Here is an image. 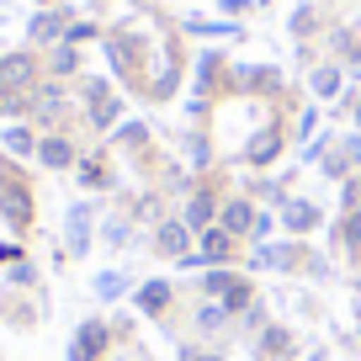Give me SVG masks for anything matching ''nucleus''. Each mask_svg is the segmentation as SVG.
I'll return each mask as SVG.
<instances>
[{"instance_id": "1", "label": "nucleus", "mask_w": 361, "mask_h": 361, "mask_svg": "<svg viewBox=\"0 0 361 361\" xmlns=\"http://www.w3.org/2000/svg\"><path fill=\"white\" fill-rule=\"evenodd\" d=\"M102 345H106V329H102V324H85V329L75 335V345H69V356H75V361H90Z\"/></svg>"}, {"instance_id": "2", "label": "nucleus", "mask_w": 361, "mask_h": 361, "mask_svg": "<svg viewBox=\"0 0 361 361\" xmlns=\"http://www.w3.org/2000/svg\"><path fill=\"white\" fill-rule=\"evenodd\" d=\"M165 303H170V287L165 282H149L144 293H138V308H144V314H159Z\"/></svg>"}, {"instance_id": "3", "label": "nucleus", "mask_w": 361, "mask_h": 361, "mask_svg": "<svg viewBox=\"0 0 361 361\" xmlns=\"http://www.w3.org/2000/svg\"><path fill=\"white\" fill-rule=\"evenodd\" d=\"M159 250H165V255H186V228L165 224V228H159Z\"/></svg>"}, {"instance_id": "4", "label": "nucleus", "mask_w": 361, "mask_h": 361, "mask_svg": "<svg viewBox=\"0 0 361 361\" xmlns=\"http://www.w3.org/2000/svg\"><path fill=\"white\" fill-rule=\"evenodd\" d=\"M37 154H43V165H69V154H75V149H69L64 138H48V144H37Z\"/></svg>"}, {"instance_id": "5", "label": "nucleus", "mask_w": 361, "mask_h": 361, "mask_svg": "<svg viewBox=\"0 0 361 361\" xmlns=\"http://www.w3.org/2000/svg\"><path fill=\"white\" fill-rule=\"evenodd\" d=\"M186 224H197V228H207V224H213V197H197V202L186 207Z\"/></svg>"}, {"instance_id": "6", "label": "nucleus", "mask_w": 361, "mask_h": 361, "mask_svg": "<svg viewBox=\"0 0 361 361\" xmlns=\"http://www.w3.org/2000/svg\"><path fill=\"white\" fill-rule=\"evenodd\" d=\"M314 207H308V202H293V207H287V228H314Z\"/></svg>"}, {"instance_id": "7", "label": "nucleus", "mask_w": 361, "mask_h": 361, "mask_svg": "<svg viewBox=\"0 0 361 361\" xmlns=\"http://www.w3.org/2000/svg\"><path fill=\"white\" fill-rule=\"evenodd\" d=\"M271 154H276V133H260L255 144H250V159H255V165H266Z\"/></svg>"}, {"instance_id": "8", "label": "nucleus", "mask_w": 361, "mask_h": 361, "mask_svg": "<svg viewBox=\"0 0 361 361\" xmlns=\"http://www.w3.org/2000/svg\"><path fill=\"white\" fill-rule=\"evenodd\" d=\"M0 75L11 80V85H22V80L32 75V64H27V59H6V64H0Z\"/></svg>"}, {"instance_id": "9", "label": "nucleus", "mask_w": 361, "mask_h": 361, "mask_svg": "<svg viewBox=\"0 0 361 361\" xmlns=\"http://www.w3.org/2000/svg\"><path fill=\"white\" fill-rule=\"evenodd\" d=\"M0 213L22 224V218H27V202H22V197H16V192H0Z\"/></svg>"}, {"instance_id": "10", "label": "nucleus", "mask_w": 361, "mask_h": 361, "mask_svg": "<svg viewBox=\"0 0 361 361\" xmlns=\"http://www.w3.org/2000/svg\"><path fill=\"white\" fill-rule=\"evenodd\" d=\"M314 90H319V96H335V90H340V75H335V69H319V75H314Z\"/></svg>"}, {"instance_id": "11", "label": "nucleus", "mask_w": 361, "mask_h": 361, "mask_svg": "<svg viewBox=\"0 0 361 361\" xmlns=\"http://www.w3.org/2000/svg\"><path fill=\"white\" fill-rule=\"evenodd\" d=\"M224 224H228V234L250 228V207H245V202H234V207H228V218H224Z\"/></svg>"}, {"instance_id": "12", "label": "nucleus", "mask_w": 361, "mask_h": 361, "mask_svg": "<svg viewBox=\"0 0 361 361\" xmlns=\"http://www.w3.org/2000/svg\"><path fill=\"white\" fill-rule=\"evenodd\" d=\"M224 314H228V308H224V303H207V308H202V314H197V324H207V329H218V324H224Z\"/></svg>"}, {"instance_id": "13", "label": "nucleus", "mask_w": 361, "mask_h": 361, "mask_svg": "<svg viewBox=\"0 0 361 361\" xmlns=\"http://www.w3.org/2000/svg\"><path fill=\"white\" fill-rule=\"evenodd\" d=\"M96 293H102V298H117V293H123V276H117V271H106L102 282H96Z\"/></svg>"}, {"instance_id": "14", "label": "nucleus", "mask_w": 361, "mask_h": 361, "mask_svg": "<svg viewBox=\"0 0 361 361\" xmlns=\"http://www.w3.org/2000/svg\"><path fill=\"white\" fill-rule=\"evenodd\" d=\"M6 144H11L16 154H27V149H32V133H22V128H11V133H6Z\"/></svg>"}, {"instance_id": "15", "label": "nucleus", "mask_w": 361, "mask_h": 361, "mask_svg": "<svg viewBox=\"0 0 361 361\" xmlns=\"http://www.w3.org/2000/svg\"><path fill=\"white\" fill-rule=\"evenodd\" d=\"M345 239H350V245H361V213L345 218Z\"/></svg>"}]
</instances>
